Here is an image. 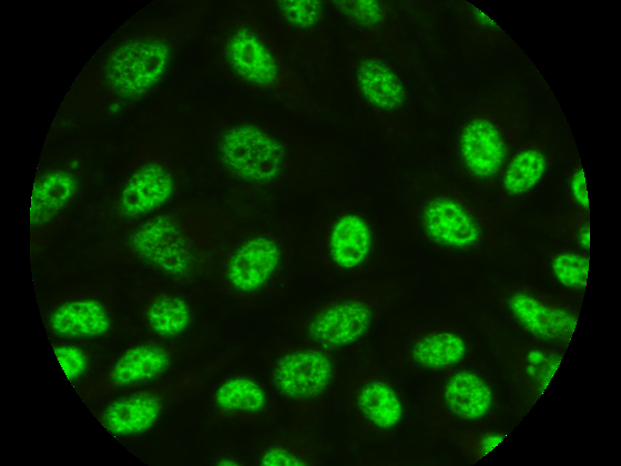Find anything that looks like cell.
Instances as JSON below:
<instances>
[{
    "mask_svg": "<svg viewBox=\"0 0 621 466\" xmlns=\"http://www.w3.org/2000/svg\"><path fill=\"white\" fill-rule=\"evenodd\" d=\"M196 162L224 199L264 211L332 185L345 170L333 144L252 111L208 118L197 133Z\"/></svg>",
    "mask_w": 621,
    "mask_h": 466,
    "instance_id": "1",
    "label": "cell"
},
{
    "mask_svg": "<svg viewBox=\"0 0 621 466\" xmlns=\"http://www.w3.org/2000/svg\"><path fill=\"white\" fill-rule=\"evenodd\" d=\"M206 1L129 26L90 59L64 95L47 141L122 115L152 91L198 31Z\"/></svg>",
    "mask_w": 621,
    "mask_h": 466,
    "instance_id": "2",
    "label": "cell"
},
{
    "mask_svg": "<svg viewBox=\"0 0 621 466\" xmlns=\"http://www.w3.org/2000/svg\"><path fill=\"white\" fill-rule=\"evenodd\" d=\"M266 211L227 199H194L89 242L80 266L135 265L184 282L207 280L222 241Z\"/></svg>",
    "mask_w": 621,
    "mask_h": 466,
    "instance_id": "3",
    "label": "cell"
},
{
    "mask_svg": "<svg viewBox=\"0 0 621 466\" xmlns=\"http://www.w3.org/2000/svg\"><path fill=\"white\" fill-rule=\"evenodd\" d=\"M191 185L184 109L167 101L133 145L119 174L88 214L80 239L125 229L182 197Z\"/></svg>",
    "mask_w": 621,
    "mask_h": 466,
    "instance_id": "4",
    "label": "cell"
},
{
    "mask_svg": "<svg viewBox=\"0 0 621 466\" xmlns=\"http://www.w3.org/2000/svg\"><path fill=\"white\" fill-rule=\"evenodd\" d=\"M205 41L215 70L227 81L307 122L329 125L340 120L315 93L257 4L232 3Z\"/></svg>",
    "mask_w": 621,
    "mask_h": 466,
    "instance_id": "5",
    "label": "cell"
},
{
    "mask_svg": "<svg viewBox=\"0 0 621 466\" xmlns=\"http://www.w3.org/2000/svg\"><path fill=\"white\" fill-rule=\"evenodd\" d=\"M410 236L435 253L475 262L508 259L518 252L498 214L472 194L429 175H415L400 194Z\"/></svg>",
    "mask_w": 621,
    "mask_h": 466,
    "instance_id": "6",
    "label": "cell"
},
{
    "mask_svg": "<svg viewBox=\"0 0 621 466\" xmlns=\"http://www.w3.org/2000/svg\"><path fill=\"white\" fill-rule=\"evenodd\" d=\"M297 251L294 223L264 213L237 226L222 241L207 280L232 305L259 308L275 302L289 287Z\"/></svg>",
    "mask_w": 621,
    "mask_h": 466,
    "instance_id": "7",
    "label": "cell"
},
{
    "mask_svg": "<svg viewBox=\"0 0 621 466\" xmlns=\"http://www.w3.org/2000/svg\"><path fill=\"white\" fill-rule=\"evenodd\" d=\"M529 101L516 83H497L460 113L452 136V161L469 185L490 191L515 151L526 140Z\"/></svg>",
    "mask_w": 621,
    "mask_h": 466,
    "instance_id": "8",
    "label": "cell"
},
{
    "mask_svg": "<svg viewBox=\"0 0 621 466\" xmlns=\"http://www.w3.org/2000/svg\"><path fill=\"white\" fill-rule=\"evenodd\" d=\"M303 257L313 272L343 282L378 276L394 263L378 220L364 205L348 199H333L320 206Z\"/></svg>",
    "mask_w": 621,
    "mask_h": 466,
    "instance_id": "9",
    "label": "cell"
},
{
    "mask_svg": "<svg viewBox=\"0 0 621 466\" xmlns=\"http://www.w3.org/2000/svg\"><path fill=\"white\" fill-rule=\"evenodd\" d=\"M406 295L407 286L398 278L350 281L302 306L291 316L287 327L291 335L339 352L366 337Z\"/></svg>",
    "mask_w": 621,
    "mask_h": 466,
    "instance_id": "10",
    "label": "cell"
},
{
    "mask_svg": "<svg viewBox=\"0 0 621 466\" xmlns=\"http://www.w3.org/2000/svg\"><path fill=\"white\" fill-rule=\"evenodd\" d=\"M100 172V156L90 141L59 149L39 163L30 203L31 263L85 207Z\"/></svg>",
    "mask_w": 621,
    "mask_h": 466,
    "instance_id": "11",
    "label": "cell"
},
{
    "mask_svg": "<svg viewBox=\"0 0 621 466\" xmlns=\"http://www.w3.org/2000/svg\"><path fill=\"white\" fill-rule=\"evenodd\" d=\"M345 78L356 111L377 134L401 150L419 142L407 83L365 34L356 32L345 62Z\"/></svg>",
    "mask_w": 621,
    "mask_h": 466,
    "instance_id": "12",
    "label": "cell"
},
{
    "mask_svg": "<svg viewBox=\"0 0 621 466\" xmlns=\"http://www.w3.org/2000/svg\"><path fill=\"white\" fill-rule=\"evenodd\" d=\"M503 409V394L493 369L465 359L442 372L419 404L415 437L421 446L467 428L491 425Z\"/></svg>",
    "mask_w": 621,
    "mask_h": 466,
    "instance_id": "13",
    "label": "cell"
},
{
    "mask_svg": "<svg viewBox=\"0 0 621 466\" xmlns=\"http://www.w3.org/2000/svg\"><path fill=\"white\" fill-rule=\"evenodd\" d=\"M247 347L228 346L206 358L167 373L93 408L98 422L115 436H134L154 427L183 403L210 386L240 359Z\"/></svg>",
    "mask_w": 621,
    "mask_h": 466,
    "instance_id": "14",
    "label": "cell"
},
{
    "mask_svg": "<svg viewBox=\"0 0 621 466\" xmlns=\"http://www.w3.org/2000/svg\"><path fill=\"white\" fill-rule=\"evenodd\" d=\"M262 361L268 386L293 421L303 427L318 424L337 384L339 352L291 335L266 346Z\"/></svg>",
    "mask_w": 621,
    "mask_h": 466,
    "instance_id": "15",
    "label": "cell"
},
{
    "mask_svg": "<svg viewBox=\"0 0 621 466\" xmlns=\"http://www.w3.org/2000/svg\"><path fill=\"white\" fill-rule=\"evenodd\" d=\"M216 340V331L207 325L173 337L147 335L109 357L74 389L84 403L101 404L194 363Z\"/></svg>",
    "mask_w": 621,
    "mask_h": 466,
    "instance_id": "16",
    "label": "cell"
},
{
    "mask_svg": "<svg viewBox=\"0 0 621 466\" xmlns=\"http://www.w3.org/2000/svg\"><path fill=\"white\" fill-rule=\"evenodd\" d=\"M116 276L83 280L47 296L39 312L53 337L115 340L134 330L118 292Z\"/></svg>",
    "mask_w": 621,
    "mask_h": 466,
    "instance_id": "17",
    "label": "cell"
},
{
    "mask_svg": "<svg viewBox=\"0 0 621 466\" xmlns=\"http://www.w3.org/2000/svg\"><path fill=\"white\" fill-rule=\"evenodd\" d=\"M340 407L349 430L369 443L387 442L400 430L405 399L389 369L368 348L354 354L340 387Z\"/></svg>",
    "mask_w": 621,
    "mask_h": 466,
    "instance_id": "18",
    "label": "cell"
},
{
    "mask_svg": "<svg viewBox=\"0 0 621 466\" xmlns=\"http://www.w3.org/2000/svg\"><path fill=\"white\" fill-rule=\"evenodd\" d=\"M492 305L531 338L566 351L579 320L581 301L508 276L486 285Z\"/></svg>",
    "mask_w": 621,
    "mask_h": 466,
    "instance_id": "19",
    "label": "cell"
},
{
    "mask_svg": "<svg viewBox=\"0 0 621 466\" xmlns=\"http://www.w3.org/2000/svg\"><path fill=\"white\" fill-rule=\"evenodd\" d=\"M257 6L309 83L327 85L332 68L329 3L322 0H267Z\"/></svg>",
    "mask_w": 621,
    "mask_h": 466,
    "instance_id": "20",
    "label": "cell"
},
{
    "mask_svg": "<svg viewBox=\"0 0 621 466\" xmlns=\"http://www.w3.org/2000/svg\"><path fill=\"white\" fill-rule=\"evenodd\" d=\"M330 8L356 32L368 37L420 98L432 100V85L419 53L408 34L401 3L389 0H335Z\"/></svg>",
    "mask_w": 621,
    "mask_h": 466,
    "instance_id": "21",
    "label": "cell"
},
{
    "mask_svg": "<svg viewBox=\"0 0 621 466\" xmlns=\"http://www.w3.org/2000/svg\"><path fill=\"white\" fill-rule=\"evenodd\" d=\"M474 335L459 322L444 316H424L403 326L386 347L389 365L407 373H442L465 359Z\"/></svg>",
    "mask_w": 621,
    "mask_h": 466,
    "instance_id": "22",
    "label": "cell"
},
{
    "mask_svg": "<svg viewBox=\"0 0 621 466\" xmlns=\"http://www.w3.org/2000/svg\"><path fill=\"white\" fill-rule=\"evenodd\" d=\"M126 295L131 315L146 335L173 337L197 325L202 296L195 284L141 272L130 277Z\"/></svg>",
    "mask_w": 621,
    "mask_h": 466,
    "instance_id": "23",
    "label": "cell"
},
{
    "mask_svg": "<svg viewBox=\"0 0 621 466\" xmlns=\"http://www.w3.org/2000/svg\"><path fill=\"white\" fill-rule=\"evenodd\" d=\"M471 315L476 326L506 365L517 395L528 412L543 395L564 351L515 335L486 311L472 310Z\"/></svg>",
    "mask_w": 621,
    "mask_h": 466,
    "instance_id": "24",
    "label": "cell"
},
{
    "mask_svg": "<svg viewBox=\"0 0 621 466\" xmlns=\"http://www.w3.org/2000/svg\"><path fill=\"white\" fill-rule=\"evenodd\" d=\"M275 395L252 369L232 367L217 378L205 406L202 425L210 429L265 427L277 421Z\"/></svg>",
    "mask_w": 621,
    "mask_h": 466,
    "instance_id": "25",
    "label": "cell"
},
{
    "mask_svg": "<svg viewBox=\"0 0 621 466\" xmlns=\"http://www.w3.org/2000/svg\"><path fill=\"white\" fill-rule=\"evenodd\" d=\"M563 149L562 139L552 133L526 138L506 163L496 186L501 221H510L521 212Z\"/></svg>",
    "mask_w": 621,
    "mask_h": 466,
    "instance_id": "26",
    "label": "cell"
},
{
    "mask_svg": "<svg viewBox=\"0 0 621 466\" xmlns=\"http://www.w3.org/2000/svg\"><path fill=\"white\" fill-rule=\"evenodd\" d=\"M248 457L256 466H316L325 463L327 449L318 435L283 432L258 440Z\"/></svg>",
    "mask_w": 621,
    "mask_h": 466,
    "instance_id": "27",
    "label": "cell"
},
{
    "mask_svg": "<svg viewBox=\"0 0 621 466\" xmlns=\"http://www.w3.org/2000/svg\"><path fill=\"white\" fill-rule=\"evenodd\" d=\"M537 251L551 280L566 296L582 301L588 285L590 252L558 244H542Z\"/></svg>",
    "mask_w": 621,
    "mask_h": 466,
    "instance_id": "28",
    "label": "cell"
},
{
    "mask_svg": "<svg viewBox=\"0 0 621 466\" xmlns=\"http://www.w3.org/2000/svg\"><path fill=\"white\" fill-rule=\"evenodd\" d=\"M50 343L73 387L92 376L109 358L99 341L50 336Z\"/></svg>",
    "mask_w": 621,
    "mask_h": 466,
    "instance_id": "29",
    "label": "cell"
},
{
    "mask_svg": "<svg viewBox=\"0 0 621 466\" xmlns=\"http://www.w3.org/2000/svg\"><path fill=\"white\" fill-rule=\"evenodd\" d=\"M451 13L461 36L472 47L496 52L511 43L506 31L470 2L455 1Z\"/></svg>",
    "mask_w": 621,
    "mask_h": 466,
    "instance_id": "30",
    "label": "cell"
},
{
    "mask_svg": "<svg viewBox=\"0 0 621 466\" xmlns=\"http://www.w3.org/2000/svg\"><path fill=\"white\" fill-rule=\"evenodd\" d=\"M531 225L569 242L572 246L590 250V211L566 207L531 221Z\"/></svg>",
    "mask_w": 621,
    "mask_h": 466,
    "instance_id": "31",
    "label": "cell"
},
{
    "mask_svg": "<svg viewBox=\"0 0 621 466\" xmlns=\"http://www.w3.org/2000/svg\"><path fill=\"white\" fill-rule=\"evenodd\" d=\"M507 435L505 428L485 425L456 432L448 439L455 443L469 464H475L498 446Z\"/></svg>",
    "mask_w": 621,
    "mask_h": 466,
    "instance_id": "32",
    "label": "cell"
},
{
    "mask_svg": "<svg viewBox=\"0 0 621 466\" xmlns=\"http://www.w3.org/2000/svg\"><path fill=\"white\" fill-rule=\"evenodd\" d=\"M562 195L567 209L590 211L586 176L578 155L567 172Z\"/></svg>",
    "mask_w": 621,
    "mask_h": 466,
    "instance_id": "33",
    "label": "cell"
},
{
    "mask_svg": "<svg viewBox=\"0 0 621 466\" xmlns=\"http://www.w3.org/2000/svg\"><path fill=\"white\" fill-rule=\"evenodd\" d=\"M205 463L212 466H244L250 465V457L236 445L222 444L208 453Z\"/></svg>",
    "mask_w": 621,
    "mask_h": 466,
    "instance_id": "34",
    "label": "cell"
}]
</instances>
